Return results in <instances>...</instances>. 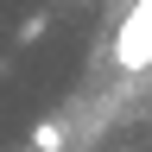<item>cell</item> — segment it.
<instances>
[{"mask_svg":"<svg viewBox=\"0 0 152 152\" xmlns=\"http://www.w3.org/2000/svg\"><path fill=\"white\" fill-rule=\"evenodd\" d=\"M32 146H38V152H57V146H64V127H38Z\"/></svg>","mask_w":152,"mask_h":152,"instance_id":"obj_1","label":"cell"}]
</instances>
